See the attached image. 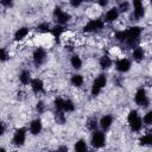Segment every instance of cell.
Listing matches in <instances>:
<instances>
[{
	"label": "cell",
	"mask_w": 152,
	"mask_h": 152,
	"mask_svg": "<svg viewBox=\"0 0 152 152\" xmlns=\"http://www.w3.org/2000/svg\"><path fill=\"white\" fill-rule=\"evenodd\" d=\"M75 110V103L71 101V100H69V99H66V100H64V103H63V112L65 113H71V112H74Z\"/></svg>",
	"instance_id": "25"
},
{
	"label": "cell",
	"mask_w": 152,
	"mask_h": 152,
	"mask_svg": "<svg viewBox=\"0 0 152 152\" xmlns=\"http://www.w3.org/2000/svg\"><path fill=\"white\" fill-rule=\"evenodd\" d=\"M4 133H5V125H4V122L0 121V137H1Z\"/></svg>",
	"instance_id": "37"
},
{
	"label": "cell",
	"mask_w": 152,
	"mask_h": 152,
	"mask_svg": "<svg viewBox=\"0 0 152 152\" xmlns=\"http://www.w3.org/2000/svg\"><path fill=\"white\" fill-rule=\"evenodd\" d=\"M132 57L135 62H141L145 57V50L141 48V46H135L133 49V52H132Z\"/></svg>",
	"instance_id": "18"
},
{
	"label": "cell",
	"mask_w": 152,
	"mask_h": 152,
	"mask_svg": "<svg viewBox=\"0 0 152 152\" xmlns=\"http://www.w3.org/2000/svg\"><path fill=\"white\" fill-rule=\"evenodd\" d=\"M112 124H113V116L112 115H103L100 119V121H99V126L101 127L102 131L109 129L110 126H112Z\"/></svg>",
	"instance_id": "15"
},
{
	"label": "cell",
	"mask_w": 152,
	"mask_h": 152,
	"mask_svg": "<svg viewBox=\"0 0 152 152\" xmlns=\"http://www.w3.org/2000/svg\"><path fill=\"white\" fill-rule=\"evenodd\" d=\"M63 32H64V27L62 25H55L50 30V33L53 36V38H56L57 42H59V38H61V36H62Z\"/></svg>",
	"instance_id": "21"
},
{
	"label": "cell",
	"mask_w": 152,
	"mask_h": 152,
	"mask_svg": "<svg viewBox=\"0 0 152 152\" xmlns=\"http://www.w3.org/2000/svg\"><path fill=\"white\" fill-rule=\"evenodd\" d=\"M142 33V27L140 26H131L126 30L116 31L115 38L122 44H126L129 48L138 46V43L140 42V36Z\"/></svg>",
	"instance_id": "1"
},
{
	"label": "cell",
	"mask_w": 152,
	"mask_h": 152,
	"mask_svg": "<svg viewBox=\"0 0 152 152\" xmlns=\"http://www.w3.org/2000/svg\"><path fill=\"white\" fill-rule=\"evenodd\" d=\"M50 30H51V26H50V24L46 23V21L40 23V24H38V26H37V31H38V32H42V33H48V32H50Z\"/></svg>",
	"instance_id": "28"
},
{
	"label": "cell",
	"mask_w": 152,
	"mask_h": 152,
	"mask_svg": "<svg viewBox=\"0 0 152 152\" xmlns=\"http://www.w3.org/2000/svg\"><path fill=\"white\" fill-rule=\"evenodd\" d=\"M28 27H26V26H23V27H19L15 32H14V36H13V39L15 40V42H20V40H23L27 34H28Z\"/></svg>",
	"instance_id": "17"
},
{
	"label": "cell",
	"mask_w": 152,
	"mask_h": 152,
	"mask_svg": "<svg viewBox=\"0 0 152 152\" xmlns=\"http://www.w3.org/2000/svg\"><path fill=\"white\" fill-rule=\"evenodd\" d=\"M141 120H142V122H144L145 125H151V124H152V112H151V110H148Z\"/></svg>",
	"instance_id": "32"
},
{
	"label": "cell",
	"mask_w": 152,
	"mask_h": 152,
	"mask_svg": "<svg viewBox=\"0 0 152 152\" xmlns=\"http://www.w3.org/2000/svg\"><path fill=\"white\" fill-rule=\"evenodd\" d=\"M107 84V76L104 74H100L94 81H93V84H91V88H90V94L93 96H97L100 95L101 90L106 87Z\"/></svg>",
	"instance_id": "3"
},
{
	"label": "cell",
	"mask_w": 152,
	"mask_h": 152,
	"mask_svg": "<svg viewBox=\"0 0 152 152\" xmlns=\"http://www.w3.org/2000/svg\"><path fill=\"white\" fill-rule=\"evenodd\" d=\"M56 152H69V148H68L65 145H62V146H59V147L57 148Z\"/></svg>",
	"instance_id": "36"
},
{
	"label": "cell",
	"mask_w": 152,
	"mask_h": 152,
	"mask_svg": "<svg viewBox=\"0 0 152 152\" xmlns=\"http://www.w3.org/2000/svg\"><path fill=\"white\" fill-rule=\"evenodd\" d=\"M10 59V53L6 48H0V62H6Z\"/></svg>",
	"instance_id": "30"
},
{
	"label": "cell",
	"mask_w": 152,
	"mask_h": 152,
	"mask_svg": "<svg viewBox=\"0 0 152 152\" xmlns=\"http://www.w3.org/2000/svg\"><path fill=\"white\" fill-rule=\"evenodd\" d=\"M144 15H145V7L142 5V1L134 0L133 1V14H132V19L134 18V20H139Z\"/></svg>",
	"instance_id": "10"
},
{
	"label": "cell",
	"mask_w": 152,
	"mask_h": 152,
	"mask_svg": "<svg viewBox=\"0 0 152 152\" xmlns=\"http://www.w3.org/2000/svg\"><path fill=\"white\" fill-rule=\"evenodd\" d=\"M119 11H118V8L116 7H112V8H109L107 12H106V14H104V19H103V23H113V21H115L118 18H119Z\"/></svg>",
	"instance_id": "13"
},
{
	"label": "cell",
	"mask_w": 152,
	"mask_h": 152,
	"mask_svg": "<svg viewBox=\"0 0 152 152\" xmlns=\"http://www.w3.org/2000/svg\"><path fill=\"white\" fill-rule=\"evenodd\" d=\"M90 144L95 148H101L106 145V135L103 131H94L90 138Z\"/></svg>",
	"instance_id": "6"
},
{
	"label": "cell",
	"mask_w": 152,
	"mask_h": 152,
	"mask_svg": "<svg viewBox=\"0 0 152 152\" xmlns=\"http://www.w3.org/2000/svg\"><path fill=\"white\" fill-rule=\"evenodd\" d=\"M99 5L102 6V7H106L108 5V1L107 0H101V1H99Z\"/></svg>",
	"instance_id": "38"
},
{
	"label": "cell",
	"mask_w": 152,
	"mask_h": 152,
	"mask_svg": "<svg viewBox=\"0 0 152 152\" xmlns=\"http://www.w3.org/2000/svg\"><path fill=\"white\" fill-rule=\"evenodd\" d=\"M30 86H31V89L34 94H39V93L44 91V83L40 78H32Z\"/></svg>",
	"instance_id": "14"
},
{
	"label": "cell",
	"mask_w": 152,
	"mask_h": 152,
	"mask_svg": "<svg viewBox=\"0 0 152 152\" xmlns=\"http://www.w3.org/2000/svg\"><path fill=\"white\" fill-rule=\"evenodd\" d=\"M50 152H56V151H50Z\"/></svg>",
	"instance_id": "40"
},
{
	"label": "cell",
	"mask_w": 152,
	"mask_h": 152,
	"mask_svg": "<svg viewBox=\"0 0 152 152\" xmlns=\"http://www.w3.org/2000/svg\"><path fill=\"white\" fill-rule=\"evenodd\" d=\"M104 27V23L102 19L97 18V19H91L89 20L84 26H83V31L87 33H97L101 32Z\"/></svg>",
	"instance_id": "4"
},
{
	"label": "cell",
	"mask_w": 152,
	"mask_h": 152,
	"mask_svg": "<svg viewBox=\"0 0 152 152\" xmlns=\"http://www.w3.org/2000/svg\"><path fill=\"white\" fill-rule=\"evenodd\" d=\"M134 101L138 106L140 107H146L150 102L148 100V96H147V93L145 90V88H139L137 91H135V95H134Z\"/></svg>",
	"instance_id": "7"
},
{
	"label": "cell",
	"mask_w": 152,
	"mask_h": 152,
	"mask_svg": "<svg viewBox=\"0 0 152 152\" xmlns=\"http://www.w3.org/2000/svg\"><path fill=\"white\" fill-rule=\"evenodd\" d=\"M70 64L75 70H78L82 68V59L78 55H72L70 58Z\"/></svg>",
	"instance_id": "23"
},
{
	"label": "cell",
	"mask_w": 152,
	"mask_h": 152,
	"mask_svg": "<svg viewBox=\"0 0 152 152\" xmlns=\"http://www.w3.org/2000/svg\"><path fill=\"white\" fill-rule=\"evenodd\" d=\"M127 121H128V125L133 132H139L142 128V120L135 109H132L128 112Z\"/></svg>",
	"instance_id": "2"
},
{
	"label": "cell",
	"mask_w": 152,
	"mask_h": 152,
	"mask_svg": "<svg viewBox=\"0 0 152 152\" xmlns=\"http://www.w3.org/2000/svg\"><path fill=\"white\" fill-rule=\"evenodd\" d=\"M43 129V122L42 120L38 118V119H33L31 122H30V133L32 135H38Z\"/></svg>",
	"instance_id": "12"
},
{
	"label": "cell",
	"mask_w": 152,
	"mask_h": 152,
	"mask_svg": "<svg viewBox=\"0 0 152 152\" xmlns=\"http://www.w3.org/2000/svg\"><path fill=\"white\" fill-rule=\"evenodd\" d=\"M0 152H7V151H6L4 147H0Z\"/></svg>",
	"instance_id": "39"
},
{
	"label": "cell",
	"mask_w": 152,
	"mask_h": 152,
	"mask_svg": "<svg viewBox=\"0 0 152 152\" xmlns=\"http://www.w3.org/2000/svg\"><path fill=\"white\" fill-rule=\"evenodd\" d=\"M55 121L58 124V125H64L65 121H66V116L64 114V112H57L55 113Z\"/></svg>",
	"instance_id": "27"
},
{
	"label": "cell",
	"mask_w": 152,
	"mask_h": 152,
	"mask_svg": "<svg viewBox=\"0 0 152 152\" xmlns=\"http://www.w3.org/2000/svg\"><path fill=\"white\" fill-rule=\"evenodd\" d=\"M116 8H118L119 13H120V12H127V11L129 10V2H128V1H121Z\"/></svg>",
	"instance_id": "31"
},
{
	"label": "cell",
	"mask_w": 152,
	"mask_h": 152,
	"mask_svg": "<svg viewBox=\"0 0 152 152\" xmlns=\"http://www.w3.org/2000/svg\"><path fill=\"white\" fill-rule=\"evenodd\" d=\"M25 140H26V129L23 128V127L15 129L14 133H13V138H12L13 145L20 147V146H23L25 144Z\"/></svg>",
	"instance_id": "9"
},
{
	"label": "cell",
	"mask_w": 152,
	"mask_h": 152,
	"mask_svg": "<svg viewBox=\"0 0 152 152\" xmlns=\"http://www.w3.org/2000/svg\"><path fill=\"white\" fill-rule=\"evenodd\" d=\"M63 103H64V99H62V97H56L55 101H53L55 109H56L57 112H63Z\"/></svg>",
	"instance_id": "29"
},
{
	"label": "cell",
	"mask_w": 152,
	"mask_h": 152,
	"mask_svg": "<svg viewBox=\"0 0 152 152\" xmlns=\"http://www.w3.org/2000/svg\"><path fill=\"white\" fill-rule=\"evenodd\" d=\"M32 59L36 66H40L46 61V51L43 48H37L32 53Z\"/></svg>",
	"instance_id": "8"
},
{
	"label": "cell",
	"mask_w": 152,
	"mask_h": 152,
	"mask_svg": "<svg viewBox=\"0 0 152 152\" xmlns=\"http://www.w3.org/2000/svg\"><path fill=\"white\" fill-rule=\"evenodd\" d=\"M36 110H37L39 114H42V113L45 110V104H44V102H43V101H38V102H37Z\"/></svg>",
	"instance_id": "33"
},
{
	"label": "cell",
	"mask_w": 152,
	"mask_h": 152,
	"mask_svg": "<svg viewBox=\"0 0 152 152\" xmlns=\"http://www.w3.org/2000/svg\"><path fill=\"white\" fill-rule=\"evenodd\" d=\"M97 126H99V121L96 120V118H90V119H88V121H87V128H88L89 131H91V132L97 131Z\"/></svg>",
	"instance_id": "26"
},
{
	"label": "cell",
	"mask_w": 152,
	"mask_h": 152,
	"mask_svg": "<svg viewBox=\"0 0 152 152\" xmlns=\"http://www.w3.org/2000/svg\"><path fill=\"white\" fill-rule=\"evenodd\" d=\"M52 15H53L55 20L57 21V25H62V26H63V25H65V24H68V23L70 21V19H71L70 13H68V12L63 11L59 6H56V7L53 8Z\"/></svg>",
	"instance_id": "5"
},
{
	"label": "cell",
	"mask_w": 152,
	"mask_h": 152,
	"mask_svg": "<svg viewBox=\"0 0 152 152\" xmlns=\"http://www.w3.org/2000/svg\"><path fill=\"white\" fill-rule=\"evenodd\" d=\"M0 5H2L6 8H10V7L13 6V1H11V0H1L0 1Z\"/></svg>",
	"instance_id": "34"
},
{
	"label": "cell",
	"mask_w": 152,
	"mask_h": 152,
	"mask_svg": "<svg viewBox=\"0 0 152 152\" xmlns=\"http://www.w3.org/2000/svg\"><path fill=\"white\" fill-rule=\"evenodd\" d=\"M75 152H88V145L84 139H78L74 145Z\"/></svg>",
	"instance_id": "20"
},
{
	"label": "cell",
	"mask_w": 152,
	"mask_h": 152,
	"mask_svg": "<svg viewBox=\"0 0 152 152\" xmlns=\"http://www.w3.org/2000/svg\"><path fill=\"white\" fill-rule=\"evenodd\" d=\"M99 65H100V68L102 70H107V69H109L113 65V61H112V58L108 55H103L99 59Z\"/></svg>",
	"instance_id": "16"
},
{
	"label": "cell",
	"mask_w": 152,
	"mask_h": 152,
	"mask_svg": "<svg viewBox=\"0 0 152 152\" xmlns=\"http://www.w3.org/2000/svg\"><path fill=\"white\" fill-rule=\"evenodd\" d=\"M152 144V134L151 133H146L142 137L139 138V145L141 146H148Z\"/></svg>",
	"instance_id": "24"
},
{
	"label": "cell",
	"mask_w": 152,
	"mask_h": 152,
	"mask_svg": "<svg viewBox=\"0 0 152 152\" xmlns=\"http://www.w3.org/2000/svg\"><path fill=\"white\" fill-rule=\"evenodd\" d=\"M131 61L127 59V58H120L116 61L115 63V69L119 71V72H127L129 69H131Z\"/></svg>",
	"instance_id": "11"
},
{
	"label": "cell",
	"mask_w": 152,
	"mask_h": 152,
	"mask_svg": "<svg viewBox=\"0 0 152 152\" xmlns=\"http://www.w3.org/2000/svg\"><path fill=\"white\" fill-rule=\"evenodd\" d=\"M70 82H71V84H72L74 87L80 88V87L83 84L84 78H83V76H82V75H80V74H75V75H72V76H71Z\"/></svg>",
	"instance_id": "22"
},
{
	"label": "cell",
	"mask_w": 152,
	"mask_h": 152,
	"mask_svg": "<svg viewBox=\"0 0 152 152\" xmlns=\"http://www.w3.org/2000/svg\"><path fill=\"white\" fill-rule=\"evenodd\" d=\"M19 81H20V83L24 84V86L30 84L31 81H32L31 72H30L28 70H23V71L20 72V75H19Z\"/></svg>",
	"instance_id": "19"
},
{
	"label": "cell",
	"mask_w": 152,
	"mask_h": 152,
	"mask_svg": "<svg viewBox=\"0 0 152 152\" xmlns=\"http://www.w3.org/2000/svg\"><path fill=\"white\" fill-rule=\"evenodd\" d=\"M70 5L72 6V7H78V6H81L82 5V1H80V0H71L70 1Z\"/></svg>",
	"instance_id": "35"
}]
</instances>
